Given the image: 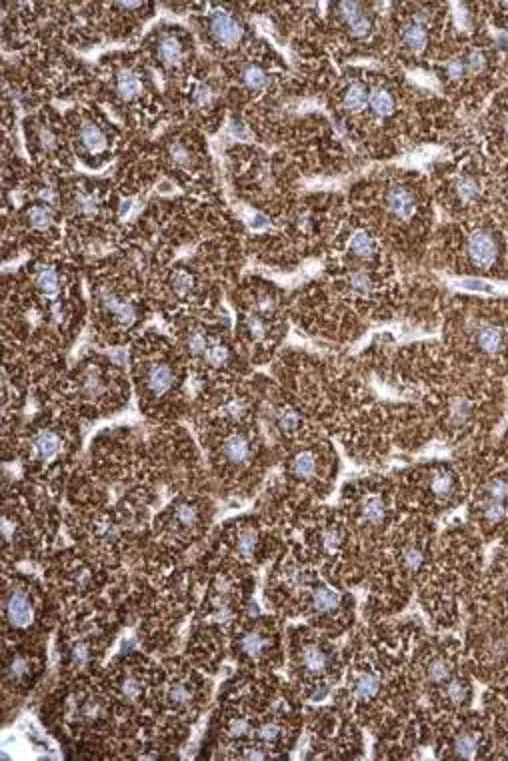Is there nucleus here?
<instances>
[{
  "mask_svg": "<svg viewBox=\"0 0 508 761\" xmlns=\"http://www.w3.org/2000/svg\"><path fill=\"white\" fill-rule=\"evenodd\" d=\"M241 79H243L244 87H246L248 90H253V92H258V90L266 89V84H268V77H266V72L260 67H256V65H250V67L243 68Z\"/></svg>",
  "mask_w": 508,
  "mask_h": 761,
  "instance_id": "79ce46f5",
  "label": "nucleus"
},
{
  "mask_svg": "<svg viewBox=\"0 0 508 761\" xmlns=\"http://www.w3.org/2000/svg\"><path fill=\"white\" fill-rule=\"evenodd\" d=\"M368 106L376 116H388L394 111V99L387 89H375L368 94Z\"/></svg>",
  "mask_w": 508,
  "mask_h": 761,
  "instance_id": "58836bf2",
  "label": "nucleus"
},
{
  "mask_svg": "<svg viewBox=\"0 0 508 761\" xmlns=\"http://www.w3.org/2000/svg\"><path fill=\"white\" fill-rule=\"evenodd\" d=\"M212 471L224 497L250 499L263 471L258 467V445L244 429H228L212 447Z\"/></svg>",
  "mask_w": 508,
  "mask_h": 761,
  "instance_id": "1a4fd4ad",
  "label": "nucleus"
},
{
  "mask_svg": "<svg viewBox=\"0 0 508 761\" xmlns=\"http://www.w3.org/2000/svg\"><path fill=\"white\" fill-rule=\"evenodd\" d=\"M266 603L277 615H302L310 625L341 633L350 623L353 599L322 577L297 547L282 549L266 577Z\"/></svg>",
  "mask_w": 508,
  "mask_h": 761,
  "instance_id": "f257e3e1",
  "label": "nucleus"
},
{
  "mask_svg": "<svg viewBox=\"0 0 508 761\" xmlns=\"http://www.w3.org/2000/svg\"><path fill=\"white\" fill-rule=\"evenodd\" d=\"M96 299H99L102 313L106 314L114 325L121 327L122 331H131V329L138 323V317H140V314H138V307H136L133 301L124 299V297L118 295L116 291L100 289Z\"/></svg>",
  "mask_w": 508,
  "mask_h": 761,
  "instance_id": "aec40b11",
  "label": "nucleus"
},
{
  "mask_svg": "<svg viewBox=\"0 0 508 761\" xmlns=\"http://www.w3.org/2000/svg\"><path fill=\"white\" fill-rule=\"evenodd\" d=\"M388 699V672L385 663L370 655L356 657L348 669L346 681V707L360 717H372Z\"/></svg>",
  "mask_w": 508,
  "mask_h": 761,
  "instance_id": "ddd939ff",
  "label": "nucleus"
},
{
  "mask_svg": "<svg viewBox=\"0 0 508 761\" xmlns=\"http://www.w3.org/2000/svg\"><path fill=\"white\" fill-rule=\"evenodd\" d=\"M77 211L80 214H96L99 211V204H96V199L92 195H87V192H80L77 197Z\"/></svg>",
  "mask_w": 508,
  "mask_h": 761,
  "instance_id": "09e8293b",
  "label": "nucleus"
},
{
  "mask_svg": "<svg viewBox=\"0 0 508 761\" xmlns=\"http://www.w3.org/2000/svg\"><path fill=\"white\" fill-rule=\"evenodd\" d=\"M219 415L222 417V421H228L232 425H241L248 419L250 407L244 397H231L219 407Z\"/></svg>",
  "mask_w": 508,
  "mask_h": 761,
  "instance_id": "473e14b6",
  "label": "nucleus"
},
{
  "mask_svg": "<svg viewBox=\"0 0 508 761\" xmlns=\"http://www.w3.org/2000/svg\"><path fill=\"white\" fill-rule=\"evenodd\" d=\"M476 347L480 349L486 355H495L500 349L504 347V331L497 325H482L478 327L475 335Z\"/></svg>",
  "mask_w": 508,
  "mask_h": 761,
  "instance_id": "2f4dec72",
  "label": "nucleus"
},
{
  "mask_svg": "<svg viewBox=\"0 0 508 761\" xmlns=\"http://www.w3.org/2000/svg\"><path fill=\"white\" fill-rule=\"evenodd\" d=\"M62 527L58 499L28 481L4 485L2 493V565L45 561Z\"/></svg>",
  "mask_w": 508,
  "mask_h": 761,
  "instance_id": "f03ea898",
  "label": "nucleus"
},
{
  "mask_svg": "<svg viewBox=\"0 0 508 761\" xmlns=\"http://www.w3.org/2000/svg\"><path fill=\"white\" fill-rule=\"evenodd\" d=\"M280 551L278 529L260 515H241L224 521L210 533L204 553L241 569L256 571Z\"/></svg>",
  "mask_w": 508,
  "mask_h": 761,
  "instance_id": "423d86ee",
  "label": "nucleus"
},
{
  "mask_svg": "<svg viewBox=\"0 0 508 761\" xmlns=\"http://www.w3.org/2000/svg\"><path fill=\"white\" fill-rule=\"evenodd\" d=\"M353 531L346 517L338 515L336 511H319L304 525L302 549H309V555L299 551L309 559L321 561L324 567H331L341 577L343 567H348L354 557Z\"/></svg>",
  "mask_w": 508,
  "mask_h": 761,
  "instance_id": "9d476101",
  "label": "nucleus"
},
{
  "mask_svg": "<svg viewBox=\"0 0 508 761\" xmlns=\"http://www.w3.org/2000/svg\"><path fill=\"white\" fill-rule=\"evenodd\" d=\"M482 748V735L475 728H458L454 729L453 735L448 738L446 750L453 757L463 760H475Z\"/></svg>",
  "mask_w": 508,
  "mask_h": 761,
  "instance_id": "5701e85b",
  "label": "nucleus"
},
{
  "mask_svg": "<svg viewBox=\"0 0 508 761\" xmlns=\"http://www.w3.org/2000/svg\"><path fill=\"white\" fill-rule=\"evenodd\" d=\"M464 65H466V72H470V75H478V72H482V70H485L486 58L480 50H473L470 55L466 56Z\"/></svg>",
  "mask_w": 508,
  "mask_h": 761,
  "instance_id": "3c124183",
  "label": "nucleus"
},
{
  "mask_svg": "<svg viewBox=\"0 0 508 761\" xmlns=\"http://www.w3.org/2000/svg\"><path fill=\"white\" fill-rule=\"evenodd\" d=\"M116 90H118V94H121L124 101H134V99H138L140 92H143V82H140L138 75H136L134 70L124 68V70L118 72V77H116Z\"/></svg>",
  "mask_w": 508,
  "mask_h": 761,
  "instance_id": "c9c22d12",
  "label": "nucleus"
},
{
  "mask_svg": "<svg viewBox=\"0 0 508 761\" xmlns=\"http://www.w3.org/2000/svg\"><path fill=\"white\" fill-rule=\"evenodd\" d=\"M214 515L210 493H178L153 517L138 555L184 561L190 549L209 541Z\"/></svg>",
  "mask_w": 508,
  "mask_h": 761,
  "instance_id": "39448f33",
  "label": "nucleus"
},
{
  "mask_svg": "<svg viewBox=\"0 0 508 761\" xmlns=\"http://www.w3.org/2000/svg\"><path fill=\"white\" fill-rule=\"evenodd\" d=\"M138 383L148 401H162L177 391L180 375L170 358L153 357L138 365Z\"/></svg>",
  "mask_w": 508,
  "mask_h": 761,
  "instance_id": "f3484780",
  "label": "nucleus"
},
{
  "mask_svg": "<svg viewBox=\"0 0 508 761\" xmlns=\"http://www.w3.org/2000/svg\"><path fill=\"white\" fill-rule=\"evenodd\" d=\"M480 521L482 525L486 527H495L500 525L508 515V503L504 501H498V499H490V497H485L480 501Z\"/></svg>",
  "mask_w": 508,
  "mask_h": 761,
  "instance_id": "72a5a7b5",
  "label": "nucleus"
},
{
  "mask_svg": "<svg viewBox=\"0 0 508 761\" xmlns=\"http://www.w3.org/2000/svg\"><path fill=\"white\" fill-rule=\"evenodd\" d=\"M504 135H507V138H508V119L504 121Z\"/></svg>",
  "mask_w": 508,
  "mask_h": 761,
  "instance_id": "4d7b16f0",
  "label": "nucleus"
},
{
  "mask_svg": "<svg viewBox=\"0 0 508 761\" xmlns=\"http://www.w3.org/2000/svg\"><path fill=\"white\" fill-rule=\"evenodd\" d=\"M160 661L162 679L153 709V743L162 757V751L180 748L192 726L206 713L212 683L184 655H168Z\"/></svg>",
  "mask_w": 508,
  "mask_h": 761,
  "instance_id": "7ed1b4c3",
  "label": "nucleus"
},
{
  "mask_svg": "<svg viewBox=\"0 0 508 761\" xmlns=\"http://www.w3.org/2000/svg\"><path fill=\"white\" fill-rule=\"evenodd\" d=\"M398 497L387 485H363L346 489V519L356 533L366 539L380 537L392 525Z\"/></svg>",
  "mask_w": 508,
  "mask_h": 761,
  "instance_id": "f8f14e48",
  "label": "nucleus"
},
{
  "mask_svg": "<svg viewBox=\"0 0 508 761\" xmlns=\"http://www.w3.org/2000/svg\"><path fill=\"white\" fill-rule=\"evenodd\" d=\"M209 33L219 46L232 48L243 40V24L238 23L228 11H214L210 14Z\"/></svg>",
  "mask_w": 508,
  "mask_h": 761,
  "instance_id": "412c9836",
  "label": "nucleus"
},
{
  "mask_svg": "<svg viewBox=\"0 0 508 761\" xmlns=\"http://www.w3.org/2000/svg\"><path fill=\"white\" fill-rule=\"evenodd\" d=\"M464 287H468V289H480V291H490V287H486L485 283H480V280H464Z\"/></svg>",
  "mask_w": 508,
  "mask_h": 761,
  "instance_id": "6e6d98bb",
  "label": "nucleus"
},
{
  "mask_svg": "<svg viewBox=\"0 0 508 761\" xmlns=\"http://www.w3.org/2000/svg\"><path fill=\"white\" fill-rule=\"evenodd\" d=\"M268 313H270V305H260L258 311H248V313L243 314L241 327H243L246 341L253 347H260V345H266L270 341L272 329H270V323L266 319Z\"/></svg>",
  "mask_w": 508,
  "mask_h": 761,
  "instance_id": "4be33fe9",
  "label": "nucleus"
},
{
  "mask_svg": "<svg viewBox=\"0 0 508 761\" xmlns=\"http://www.w3.org/2000/svg\"><path fill=\"white\" fill-rule=\"evenodd\" d=\"M34 285H36V289L43 292L45 297L55 299L58 291H60L58 270L53 269V267H43V269L36 273V277H34Z\"/></svg>",
  "mask_w": 508,
  "mask_h": 761,
  "instance_id": "4c0bfd02",
  "label": "nucleus"
},
{
  "mask_svg": "<svg viewBox=\"0 0 508 761\" xmlns=\"http://www.w3.org/2000/svg\"><path fill=\"white\" fill-rule=\"evenodd\" d=\"M350 251H353V255H356V257L370 258L376 253L375 239L368 235V233H363V231H360V233H356V235L350 239Z\"/></svg>",
  "mask_w": 508,
  "mask_h": 761,
  "instance_id": "37998d69",
  "label": "nucleus"
},
{
  "mask_svg": "<svg viewBox=\"0 0 508 761\" xmlns=\"http://www.w3.org/2000/svg\"><path fill=\"white\" fill-rule=\"evenodd\" d=\"M48 665L46 641H24L2 645V709L23 703L40 685Z\"/></svg>",
  "mask_w": 508,
  "mask_h": 761,
  "instance_id": "9b49d317",
  "label": "nucleus"
},
{
  "mask_svg": "<svg viewBox=\"0 0 508 761\" xmlns=\"http://www.w3.org/2000/svg\"><path fill=\"white\" fill-rule=\"evenodd\" d=\"M26 221H28V224L33 226L34 231H46V229L53 226L55 214H53V209H50L48 204L40 202V204H34V207L28 209Z\"/></svg>",
  "mask_w": 508,
  "mask_h": 761,
  "instance_id": "ea45409f",
  "label": "nucleus"
},
{
  "mask_svg": "<svg viewBox=\"0 0 508 761\" xmlns=\"http://www.w3.org/2000/svg\"><path fill=\"white\" fill-rule=\"evenodd\" d=\"M338 14L346 24V28L350 31L353 36H366L372 31V21L366 14L365 6L358 2H341L338 4Z\"/></svg>",
  "mask_w": 508,
  "mask_h": 761,
  "instance_id": "bb28decb",
  "label": "nucleus"
},
{
  "mask_svg": "<svg viewBox=\"0 0 508 761\" xmlns=\"http://www.w3.org/2000/svg\"><path fill=\"white\" fill-rule=\"evenodd\" d=\"M270 417H272V423L277 427V431L280 435L285 437H297L302 433V427H304V421L300 413L290 407V405H275L270 409Z\"/></svg>",
  "mask_w": 508,
  "mask_h": 761,
  "instance_id": "cd10ccee",
  "label": "nucleus"
},
{
  "mask_svg": "<svg viewBox=\"0 0 508 761\" xmlns=\"http://www.w3.org/2000/svg\"><path fill=\"white\" fill-rule=\"evenodd\" d=\"M200 363L204 367H209L210 371H222L226 369L228 365H232V349L231 345L221 339V336H210V343L204 355L199 358Z\"/></svg>",
  "mask_w": 508,
  "mask_h": 761,
  "instance_id": "c85d7f7f",
  "label": "nucleus"
},
{
  "mask_svg": "<svg viewBox=\"0 0 508 761\" xmlns=\"http://www.w3.org/2000/svg\"><path fill=\"white\" fill-rule=\"evenodd\" d=\"M210 336L212 335H209V331L202 329V327L188 329L187 333H184V351H187L188 357L199 361V358L204 355L206 347H209Z\"/></svg>",
  "mask_w": 508,
  "mask_h": 761,
  "instance_id": "f704fd0d",
  "label": "nucleus"
},
{
  "mask_svg": "<svg viewBox=\"0 0 508 761\" xmlns=\"http://www.w3.org/2000/svg\"><path fill=\"white\" fill-rule=\"evenodd\" d=\"M385 202H387V211L390 213V217L397 219V221H402V223L410 221V219L414 217V213H416L414 197H412V192H410L409 189H404V187H392V189H388Z\"/></svg>",
  "mask_w": 508,
  "mask_h": 761,
  "instance_id": "a878e982",
  "label": "nucleus"
},
{
  "mask_svg": "<svg viewBox=\"0 0 508 761\" xmlns=\"http://www.w3.org/2000/svg\"><path fill=\"white\" fill-rule=\"evenodd\" d=\"M497 243L490 233L478 231L468 239V257L473 261L476 269L488 270L497 263Z\"/></svg>",
  "mask_w": 508,
  "mask_h": 761,
  "instance_id": "b1692460",
  "label": "nucleus"
},
{
  "mask_svg": "<svg viewBox=\"0 0 508 761\" xmlns=\"http://www.w3.org/2000/svg\"><path fill=\"white\" fill-rule=\"evenodd\" d=\"M62 605L45 579L2 565V645L46 641Z\"/></svg>",
  "mask_w": 508,
  "mask_h": 761,
  "instance_id": "20e7f679",
  "label": "nucleus"
},
{
  "mask_svg": "<svg viewBox=\"0 0 508 761\" xmlns=\"http://www.w3.org/2000/svg\"><path fill=\"white\" fill-rule=\"evenodd\" d=\"M287 477L292 487L314 491V495H326L328 473L322 455L314 449H299L287 461Z\"/></svg>",
  "mask_w": 508,
  "mask_h": 761,
  "instance_id": "dca6fc26",
  "label": "nucleus"
},
{
  "mask_svg": "<svg viewBox=\"0 0 508 761\" xmlns=\"http://www.w3.org/2000/svg\"><path fill=\"white\" fill-rule=\"evenodd\" d=\"M416 483H419L416 493H410V497L424 509H446L456 503L460 497V485L456 473L444 465L426 469L420 475V479H416Z\"/></svg>",
  "mask_w": 508,
  "mask_h": 761,
  "instance_id": "2eb2a0df",
  "label": "nucleus"
},
{
  "mask_svg": "<svg viewBox=\"0 0 508 761\" xmlns=\"http://www.w3.org/2000/svg\"><path fill=\"white\" fill-rule=\"evenodd\" d=\"M228 653V633L204 623H194L187 641V657L204 673H216Z\"/></svg>",
  "mask_w": 508,
  "mask_h": 761,
  "instance_id": "4468645a",
  "label": "nucleus"
},
{
  "mask_svg": "<svg viewBox=\"0 0 508 761\" xmlns=\"http://www.w3.org/2000/svg\"><path fill=\"white\" fill-rule=\"evenodd\" d=\"M38 143H40V146H43L45 150H53L56 146L55 131H53L50 126L43 124V126L38 128Z\"/></svg>",
  "mask_w": 508,
  "mask_h": 761,
  "instance_id": "603ef678",
  "label": "nucleus"
},
{
  "mask_svg": "<svg viewBox=\"0 0 508 761\" xmlns=\"http://www.w3.org/2000/svg\"><path fill=\"white\" fill-rule=\"evenodd\" d=\"M156 53H158V58H160V62H162L165 67L175 68L178 67L180 60H182V45L178 43V38H175V36H165V38L158 43Z\"/></svg>",
  "mask_w": 508,
  "mask_h": 761,
  "instance_id": "e433bc0d",
  "label": "nucleus"
},
{
  "mask_svg": "<svg viewBox=\"0 0 508 761\" xmlns=\"http://www.w3.org/2000/svg\"><path fill=\"white\" fill-rule=\"evenodd\" d=\"M350 289L360 295H370L375 289V283L370 279V275L366 270H356L350 275Z\"/></svg>",
  "mask_w": 508,
  "mask_h": 761,
  "instance_id": "49530a36",
  "label": "nucleus"
},
{
  "mask_svg": "<svg viewBox=\"0 0 508 761\" xmlns=\"http://www.w3.org/2000/svg\"><path fill=\"white\" fill-rule=\"evenodd\" d=\"M290 677L302 697L319 701L338 677L336 651L331 641L309 627H290L287 633Z\"/></svg>",
  "mask_w": 508,
  "mask_h": 761,
  "instance_id": "0eeeda50",
  "label": "nucleus"
},
{
  "mask_svg": "<svg viewBox=\"0 0 508 761\" xmlns=\"http://www.w3.org/2000/svg\"><path fill=\"white\" fill-rule=\"evenodd\" d=\"M400 38L412 53L424 50L426 45H429V21H426V16L422 12H419L409 24H404Z\"/></svg>",
  "mask_w": 508,
  "mask_h": 761,
  "instance_id": "c756f323",
  "label": "nucleus"
},
{
  "mask_svg": "<svg viewBox=\"0 0 508 761\" xmlns=\"http://www.w3.org/2000/svg\"><path fill=\"white\" fill-rule=\"evenodd\" d=\"M212 101H214V92H212L210 87H206V84H200V87H197V90H194V102H197L199 106L206 109V106L212 104Z\"/></svg>",
  "mask_w": 508,
  "mask_h": 761,
  "instance_id": "864d4df0",
  "label": "nucleus"
},
{
  "mask_svg": "<svg viewBox=\"0 0 508 761\" xmlns=\"http://www.w3.org/2000/svg\"><path fill=\"white\" fill-rule=\"evenodd\" d=\"M432 695L441 707H463L470 699V683L460 673H456Z\"/></svg>",
  "mask_w": 508,
  "mask_h": 761,
  "instance_id": "393cba45",
  "label": "nucleus"
},
{
  "mask_svg": "<svg viewBox=\"0 0 508 761\" xmlns=\"http://www.w3.org/2000/svg\"><path fill=\"white\" fill-rule=\"evenodd\" d=\"M112 387H116V377L99 361H87L74 375L77 397L82 403L94 407L106 403Z\"/></svg>",
  "mask_w": 508,
  "mask_h": 761,
  "instance_id": "a211bd4d",
  "label": "nucleus"
},
{
  "mask_svg": "<svg viewBox=\"0 0 508 761\" xmlns=\"http://www.w3.org/2000/svg\"><path fill=\"white\" fill-rule=\"evenodd\" d=\"M170 289H172V292H175L177 297H180V299L188 297V295L192 292V289H194L192 275L187 273V270H177V273L170 277Z\"/></svg>",
  "mask_w": 508,
  "mask_h": 761,
  "instance_id": "a18cd8bd",
  "label": "nucleus"
},
{
  "mask_svg": "<svg viewBox=\"0 0 508 761\" xmlns=\"http://www.w3.org/2000/svg\"><path fill=\"white\" fill-rule=\"evenodd\" d=\"M456 675V659L454 653L444 647L426 650L419 661V669L414 673V681L424 685L426 691L434 694L438 687Z\"/></svg>",
  "mask_w": 508,
  "mask_h": 761,
  "instance_id": "6ab92c4d",
  "label": "nucleus"
},
{
  "mask_svg": "<svg viewBox=\"0 0 508 761\" xmlns=\"http://www.w3.org/2000/svg\"><path fill=\"white\" fill-rule=\"evenodd\" d=\"M485 497H490V499H498V501H504V503H508L507 479H492V481L486 485Z\"/></svg>",
  "mask_w": 508,
  "mask_h": 761,
  "instance_id": "de8ad7c7",
  "label": "nucleus"
},
{
  "mask_svg": "<svg viewBox=\"0 0 508 761\" xmlns=\"http://www.w3.org/2000/svg\"><path fill=\"white\" fill-rule=\"evenodd\" d=\"M446 72H448V77H451L453 80L463 79V75L466 72V65L463 62V58H454V60H451V62L446 65Z\"/></svg>",
  "mask_w": 508,
  "mask_h": 761,
  "instance_id": "5fc2aeb1",
  "label": "nucleus"
},
{
  "mask_svg": "<svg viewBox=\"0 0 508 761\" xmlns=\"http://www.w3.org/2000/svg\"><path fill=\"white\" fill-rule=\"evenodd\" d=\"M454 190H456L458 201L466 202V204L475 202L478 199V195H480V187H478V182L473 177H460L454 185Z\"/></svg>",
  "mask_w": 508,
  "mask_h": 761,
  "instance_id": "c03bdc74",
  "label": "nucleus"
},
{
  "mask_svg": "<svg viewBox=\"0 0 508 761\" xmlns=\"http://www.w3.org/2000/svg\"><path fill=\"white\" fill-rule=\"evenodd\" d=\"M368 94L363 82H353L344 92V106L350 112H360L368 104Z\"/></svg>",
  "mask_w": 508,
  "mask_h": 761,
  "instance_id": "a19ab883",
  "label": "nucleus"
},
{
  "mask_svg": "<svg viewBox=\"0 0 508 761\" xmlns=\"http://www.w3.org/2000/svg\"><path fill=\"white\" fill-rule=\"evenodd\" d=\"M78 141H80V145H82V148H84L89 155H100V153H104L106 146H109L106 135L102 133V128H100L99 124L94 123H84L80 126Z\"/></svg>",
  "mask_w": 508,
  "mask_h": 761,
  "instance_id": "7c9ffc66",
  "label": "nucleus"
},
{
  "mask_svg": "<svg viewBox=\"0 0 508 761\" xmlns=\"http://www.w3.org/2000/svg\"><path fill=\"white\" fill-rule=\"evenodd\" d=\"M228 653L244 672L272 673L282 667L287 637L278 617L258 613L254 603L231 631Z\"/></svg>",
  "mask_w": 508,
  "mask_h": 761,
  "instance_id": "6e6552de",
  "label": "nucleus"
},
{
  "mask_svg": "<svg viewBox=\"0 0 508 761\" xmlns=\"http://www.w3.org/2000/svg\"><path fill=\"white\" fill-rule=\"evenodd\" d=\"M170 158L175 160V165H178V167H188L192 163V155L182 143H175L170 146Z\"/></svg>",
  "mask_w": 508,
  "mask_h": 761,
  "instance_id": "8fccbe9b",
  "label": "nucleus"
}]
</instances>
